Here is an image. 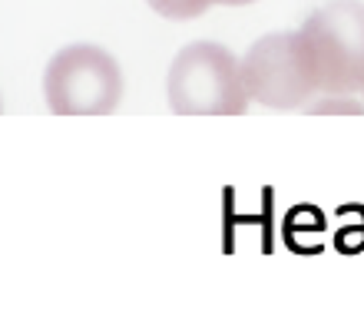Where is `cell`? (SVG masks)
I'll list each match as a JSON object with an SVG mask.
<instances>
[{
    "label": "cell",
    "mask_w": 364,
    "mask_h": 314,
    "mask_svg": "<svg viewBox=\"0 0 364 314\" xmlns=\"http://www.w3.org/2000/svg\"><path fill=\"white\" fill-rule=\"evenodd\" d=\"M212 4H222V7H245V4H255V0H212Z\"/></svg>",
    "instance_id": "obj_7"
},
{
    "label": "cell",
    "mask_w": 364,
    "mask_h": 314,
    "mask_svg": "<svg viewBox=\"0 0 364 314\" xmlns=\"http://www.w3.org/2000/svg\"><path fill=\"white\" fill-rule=\"evenodd\" d=\"M166 93L179 116H242L249 106L239 57L212 40H196L176 53Z\"/></svg>",
    "instance_id": "obj_2"
},
{
    "label": "cell",
    "mask_w": 364,
    "mask_h": 314,
    "mask_svg": "<svg viewBox=\"0 0 364 314\" xmlns=\"http://www.w3.org/2000/svg\"><path fill=\"white\" fill-rule=\"evenodd\" d=\"M361 93H364V90H361Z\"/></svg>",
    "instance_id": "obj_8"
},
{
    "label": "cell",
    "mask_w": 364,
    "mask_h": 314,
    "mask_svg": "<svg viewBox=\"0 0 364 314\" xmlns=\"http://www.w3.org/2000/svg\"><path fill=\"white\" fill-rule=\"evenodd\" d=\"M308 113H364V103L351 99V96H325L318 103L308 106Z\"/></svg>",
    "instance_id": "obj_6"
},
{
    "label": "cell",
    "mask_w": 364,
    "mask_h": 314,
    "mask_svg": "<svg viewBox=\"0 0 364 314\" xmlns=\"http://www.w3.org/2000/svg\"><path fill=\"white\" fill-rule=\"evenodd\" d=\"M318 93L351 96L364 90V4L331 0L298 30Z\"/></svg>",
    "instance_id": "obj_1"
},
{
    "label": "cell",
    "mask_w": 364,
    "mask_h": 314,
    "mask_svg": "<svg viewBox=\"0 0 364 314\" xmlns=\"http://www.w3.org/2000/svg\"><path fill=\"white\" fill-rule=\"evenodd\" d=\"M242 80L249 99L269 109H298L308 106V99L318 93L298 30L255 40L242 57Z\"/></svg>",
    "instance_id": "obj_4"
},
{
    "label": "cell",
    "mask_w": 364,
    "mask_h": 314,
    "mask_svg": "<svg viewBox=\"0 0 364 314\" xmlns=\"http://www.w3.org/2000/svg\"><path fill=\"white\" fill-rule=\"evenodd\" d=\"M146 4L166 20H192L212 7V0H146Z\"/></svg>",
    "instance_id": "obj_5"
},
{
    "label": "cell",
    "mask_w": 364,
    "mask_h": 314,
    "mask_svg": "<svg viewBox=\"0 0 364 314\" xmlns=\"http://www.w3.org/2000/svg\"><path fill=\"white\" fill-rule=\"evenodd\" d=\"M43 96L53 116H106L123 99V73L103 47L73 43L47 63Z\"/></svg>",
    "instance_id": "obj_3"
}]
</instances>
